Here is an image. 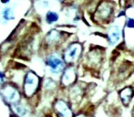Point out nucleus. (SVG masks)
I'll list each match as a JSON object with an SVG mask.
<instances>
[{"instance_id": "obj_1", "label": "nucleus", "mask_w": 134, "mask_h": 117, "mask_svg": "<svg viewBox=\"0 0 134 117\" xmlns=\"http://www.w3.org/2000/svg\"><path fill=\"white\" fill-rule=\"evenodd\" d=\"M118 7H120L118 0H100L90 18L98 25H109L116 18Z\"/></svg>"}, {"instance_id": "obj_13", "label": "nucleus", "mask_w": 134, "mask_h": 117, "mask_svg": "<svg viewBox=\"0 0 134 117\" xmlns=\"http://www.w3.org/2000/svg\"><path fill=\"white\" fill-rule=\"evenodd\" d=\"M59 18H60L59 13L55 10H48L45 13V16H44L45 22L48 26H52L57 24L59 21Z\"/></svg>"}, {"instance_id": "obj_7", "label": "nucleus", "mask_w": 134, "mask_h": 117, "mask_svg": "<svg viewBox=\"0 0 134 117\" xmlns=\"http://www.w3.org/2000/svg\"><path fill=\"white\" fill-rule=\"evenodd\" d=\"M106 39L108 44L110 46H115L119 44L124 37V29L120 25L117 24H109L106 31Z\"/></svg>"}, {"instance_id": "obj_14", "label": "nucleus", "mask_w": 134, "mask_h": 117, "mask_svg": "<svg viewBox=\"0 0 134 117\" xmlns=\"http://www.w3.org/2000/svg\"><path fill=\"white\" fill-rule=\"evenodd\" d=\"M58 87V83L54 79L50 78V77H47L44 80H42V87L41 90H43L45 92H52L56 91Z\"/></svg>"}, {"instance_id": "obj_10", "label": "nucleus", "mask_w": 134, "mask_h": 117, "mask_svg": "<svg viewBox=\"0 0 134 117\" xmlns=\"http://www.w3.org/2000/svg\"><path fill=\"white\" fill-rule=\"evenodd\" d=\"M53 110L57 117H74L69 103L63 99L55 100L53 103Z\"/></svg>"}, {"instance_id": "obj_15", "label": "nucleus", "mask_w": 134, "mask_h": 117, "mask_svg": "<svg viewBox=\"0 0 134 117\" xmlns=\"http://www.w3.org/2000/svg\"><path fill=\"white\" fill-rule=\"evenodd\" d=\"M133 96V91L131 88L130 87H126L124 89H122L120 92V97L121 99L122 103L125 105H128L131 102V98Z\"/></svg>"}, {"instance_id": "obj_4", "label": "nucleus", "mask_w": 134, "mask_h": 117, "mask_svg": "<svg viewBox=\"0 0 134 117\" xmlns=\"http://www.w3.org/2000/svg\"><path fill=\"white\" fill-rule=\"evenodd\" d=\"M24 98L21 88L8 81L0 88V99L7 107L19 103Z\"/></svg>"}, {"instance_id": "obj_22", "label": "nucleus", "mask_w": 134, "mask_h": 117, "mask_svg": "<svg viewBox=\"0 0 134 117\" xmlns=\"http://www.w3.org/2000/svg\"><path fill=\"white\" fill-rule=\"evenodd\" d=\"M0 21H1V19H0Z\"/></svg>"}, {"instance_id": "obj_18", "label": "nucleus", "mask_w": 134, "mask_h": 117, "mask_svg": "<svg viewBox=\"0 0 134 117\" xmlns=\"http://www.w3.org/2000/svg\"><path fill=\"white\" fill-rule=\"evenodd\" d=\"M7 82H8V79H7V72H5L3 71H0V88Z\"/></svg>"}, {"instance_id": "obj_3", "label": "nucleus", "mask_w": 134, "mask_h": 117, "mask_svg": "<svg viewBox=\"0 0 134 117\" xmlns=\"http://www.w3.org/2000/svg\"><path fill=\"white\" fill-rule=\"evenodd\" d=\"M69 34L57 28L49 29L42 39V47L47 50H58L69 39Z\"/></svg>"}, {"instance_id": "obj_21", "label": "nucleus", "mask_w": 134, "mask_h": 117, "mask_svg": "<svg viewBox=\"0 0 134 117\" xmlns=\"http://www.w3.org/2000/svg\"><path fill=\"white\" fill-rule=\"evenodd\" d=\"M76 117H86L84 115V114H79V115H77Z\"/></svg>"}, {"instance_id": "obj_11", "label": "nucleus", "mask_w": 134, "mask_h": 117, "mask_svg": "<svg viewBox=\"0 0 134 117\" xmlns=\"http://www.w3.org/2000/svg\"><path fill=\"white\" fill-rule=\"evenodd\" d=\"M103 60V51L99 48H94L87 53L86 60L88 66H99Z\"/></svg>"}, {"instance_id": "obj_12", "label": "nucleus", "mask_w": 134, "mask_h": 117, "mask_svg": "<svg viewBox=\"0 0 134 117\" xmlns=\"http://www.w3.org/2000/svg\"><path fill=\"white\" fill-rule=\"evenodd\" d=\"M0 16H1V18L4 23L13 21V20L16 19L15 8L13 7H10V6H5V7H3V8L1 9Z\"/></svg>"}, {"instance_id": "obj_16", "label": "nucleus", "mask_w": 134, "mask_h": 117, "mask_svg": "<svg viewBox=\"0 0 134 117\" xmlns=\"http://www.w3.org/2000/svg\"><path fill=\"white\" fill-rule=\"evenodd\" d=\"M69 97H70V101L72 102H78L82 97V90L78 85H75L70 88L69 90Z\"/></svg>"}, {"instance_id": "obj_2", "label": "nucleus", "mask_w": 134, "mask_h": 117, "mask_svg": "<svg viewBox=\"0 0 134 117\" xmlns=\"http://www.w3.org/2000/svg\"><path fill=\"white\" fill-rule=\"evenodd\" d=\"M42 87V79L33 70L27 69L25 72L23 82L21 85V91L24 98L32 100L38 94Z\"/></svg>"}, {"instance_id": "obj_20", "label": "nucleus", "mask_w": 134, "mask_h": 117, "mask_svg": "<svg viewBox=\"0 0 134 117\" xmlns=\"http://www.w3.org/2000/svg\"><path fill=\"white\" fill-rule=\"evenodd\" d=\"M10 117H18V116L16 115V114H10Z\"/></svg>"}, {"instance_id": "obj_5", "label": "nucleus", "mask_w": 134, "mask_h": 117, "mask_svg": "<svg viewBox=\"0 0 134 117\" xmlns=\"http://www.w3.org/2000/svg\"><path fill=\"white\" fill-rule=\"evenodd\" d=\"M43 60L45 66L48 69L49 72L55 76H60L65 68L67 67V64L62 58L61 51L58 50H48Z\"/></svg>"}, {"instance_id": "obj_6", "label": "nucleus", "mask_w": 134, "mask_h": 117, "mask_svg": "<svg viewBox=\"0 0 134 117\" xmlns=\"http://www.w3.org/2000/svg\"><path fill=\"white\" fill-rule=\"evenodd\" d=\"M83 44L79 41L68 43L61 50L62 58L67 65H76L83 55Z\"/></svg>"}, {"instance_id": "obj_8", "label": "nucleus", "mask_w": 134, "mask_h": 117, "mask_svg": "<svg viewBox=\"0 0 134 117\" xmlns=\"http://www.w3.org/2000/svg\"><path fill=\"white\" fill-rule=\"evenodd\" d=\"M11 114H14L18 117H31L33 113V106L29 103V100L23 98L19 103L8 107Z\"/></svg>"}, {"instance_id": "obj_19", "label": "nucleus", "mask_w": 134, "mask_h": 117, "mask_svg": "<svg viewBox=\"0 0 134 117\" xmlns=\"http://www.w3.org/2000/svg\"><path fill=\"white\" fill-rule=\"evenodd\" d=\"M0 3L4 6H7L8 4L11 3V0H0Z\"/></svg>"}, {"instance_id": "obj_9", "label": "nucleus", "mask_w": 134, "mask_h": 117, "mask_svg": "<svg viewBox=\"0 0 134 117\" xmlns=\"http://www.w3.org/2000/svg\"><path fill=\"white\" fill-rule=\"evenodd\" d=\"M78 78L75 65H67L60 75V86L62 88H69L74 85Z\"/></svg>"}, {"instance_id": "obj_17", "label": "nucleus", "mask_w": 134, "mask_h": 117, "mask_svg": "<svg viewBox=\"0 0 134 117\" xmlns=\"http://www.w3.org/2000/svg\"><path fill=\"white\" fill-rule=\"evenodd\" d=\"M124 27L128 29H134V17H128L125 18Z\"/></svg>"}]
</instances>
